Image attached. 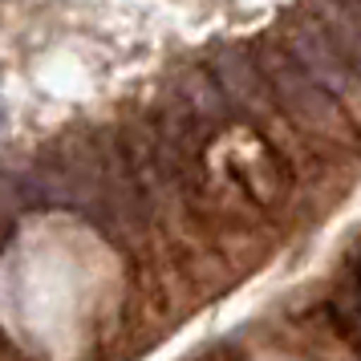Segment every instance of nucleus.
<instances>
[{"label": "nucleus", "instance_id": "1", "mask_svg": "<svg viewBox=\"0 0 361 361\" xmlns=\"http://www.w3.org/2000/svg\"><path fill=\"white\" fill-rule=\"evenodd\" d=\"M247 53L256 69L268 82V94L280 106V114L293 122V130L300 138H309L312 147L325 159H333L337 166H349L353 159H361V134L357 126L345 118V110L329 98L321 85L312 82L305 69L296 66L288 53L280 49V41L272 33H260L247 41Z\"/></svg>", "mask_w": 361, "mask_h": 361}, {"label": "nucleus", "instance_id": "2", "mask_svg": "<svg viewBox=\"0 0 361 361\" xmlns=\"http://www.w3.org/2000/svg\"><path fill=\"white\" fill-rule=\"evenodd\" d=\"M272 37L280 41V49L288 53L296 66L305 69L312 82L341 106L345 118H349L361 134V73L341 53V45L312 20L309 8H305V4L288 8V13L280 17V25L272 29Z\"/></svg>", "mask_w": 361, "mask_h": 361}, {"label": "nucleus", "instance_id": "3", "mask_svg": "<svg viewBox=\"0 0 361 361\" xmlns=\"http://www.w3.org/2000/svg\"><path fill=\"white\" fill-rule=\"evenodd\" d=\"M361 73V0H300Z\"/></svg>", "mask_w": 361, "mask_h": 361}]
</instances>
